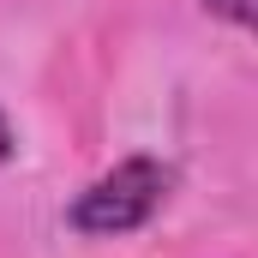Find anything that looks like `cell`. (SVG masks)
<instances>
[{"instance_id": "6da1fadb", "label": "cell", "mask_w": 258, "mask_h": 258, "mask_svg": "<svg viewBox=\"0 0 258 258\" xmlns=\"http://www.w3.org/2000/svg\"><path fill=\"white\" fill-rule=\"evenodd\" d=\"M174 192V168L156 162V156H126L114 162L108 174H96L84 192L66 204V228L84 234V240H120L138 234Z\"/></svg>"}, {"instance_id": "3957f363", "label": "cell", "mask_w": 258, "mask_h": 258, "mask_svg": "<svg viewBox=\"0 0 258 258\" xmlns=\"http://www.w3.org/2000/svg\"><path fill=\"white\" fill-rule=\"evenodd\" d=\"M0 162H12V120H6V108H0Z\"/></svg>"}, {"instance_id": "7a4b0ae2", "label": "cell", "mask_w": 258, "mask_h": 258, "mask_svg": "<svg viewBox=\"0 0 258 258\" xmlns=\"http://www.w3.org/2000/svg\"><path fill=\"white\" fill-rule=\"evenodd\" d=\"M204 6H210L216 18H228L234 30H246V24H252V0H204Z\"/></svg>"}]
</instances>
